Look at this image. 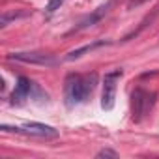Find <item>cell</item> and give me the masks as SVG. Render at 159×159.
I'll return each mask as SVG.
<instances>
[{
	"label": "cell",
	"mask_w": 159,
	"mask_h": 159,
	"mask_svg": "<svg viewBox=\"0 0 159 159\" xmlns=\"http://www.w3.org/2000/svg\"><path fill=\"white\" fill-rule=\"evenodd\" d=\"M142 2H144V0H131V2H129V6H127V8L131 10V8H135V6H139V4H142Z\"/></svg>",
	"instance_id": "obj_13"
},
{
	"label": "cell",
	"mask_w": 159,
	"mask_h": 159,
	"mask_svg": "<svg viewBox=\"0 0 159 159\" xmlns=\"http://www.w3.org/2000/svg\"><path fill=\"white\" fill-rule=\"evenodd\" d=\"M32 88H34V83L26 77H19L17 79V84H15V90L11 94V105H21L25 99L30 98L32 94Z\"/></svg>",
	"instance_id": "obj_7"
},
{
	"label": "cell",
	"mask_w": 159,
	"mask_h": 159,
	"mask_svg": "<svg viewBox=\"0 0 159 159\" xmlns=\"http://www.w3.org/2000/svg\"><path fill=\"white\" fill-rule=\"evenodd\" d=\"M111 6H112V0H109V2H105L103 6H99L98 10H94L92 13H88L86 17H83L81 21L77 23V26H73V30L69 32V34H75V32H81V30H86V28H90V26H94V25H98L107 13H109V10H111Z\"/></svg>",
	"instance_id": "obj_6"
},
{
	"label": "cell",
	"mask_w": 159,
	"mask_h": 159,
	"mask_svg": "<svg viewBox=\"0 0 159 159\" xmlns=\"http://www.w3.org/2000/svg\"><path fill=\"white\" fill-rule=\"evenodd\" d=\"M157 94L155 92H148L144 88H135L131 94V112H133V120L140 122L144 116L150 114V111L153 109Z\"/></svg>",
	"instance_id": "obj_2"
},
{
	"label": "cell",
	"mask_w": 159,
	"mask_h": 159,
	"mask_svg": "<svg viewBox=\"0 0 159 159\" xmlns=\"http://www.w3.org/2000/svg\"><path fill=\"white\" fill-rule=\"evenodd\" d=\"M157 15H159V6H157V8H153V10H152V13H148V15H146V17H144L142 21H140V25H139V28H135V30H133L131 34H127V36L124 38V41H129L131 38H135V36H139V34H140V32H142V30H144V28H146L148 25H152V23L155 21V17H157Z\"/></svg>",
	"instance_id": "obj_9"
},
{
	"label": "cell",
	"mask_w": 159,
	"mask_h": 159,
	"mask_svg": "<svg viewBox=\"0 0 159 159\" xmlns=\"http://www.w3.org/2000/svg\"><path fill=\"white\" fill-rule=\"evenodd\" d=\"M28 17V11H4L2 17H0V26H8L10 21H17V19H25Z\"/></svg>",
	"instance_id": "obj_10"
},
{
	"label": "cell",
	"mask_w": 159,
	"mask_h": 159,
	"mask_svg": "<svg viewBox=\"0 0 159 159\" xmlns=\"http://www.w3.org/2000/svg\"><path fill=\"white\" fill-rule=\"evenodd\" d=\"M2 131H15V133H25V135H32V137H41V139H54L58 137V131L47 124H39V122H25L21 127H10V125H2Z\"/></svg>",
	"instance_id": "obj_4"
},
{
	"label": "cell",
	"mask_w": 159,
	"mask_h": 159,
	"mask_svg": "<svg viewBox=\"0 0 159 159\" xmlns=\"http://www.w3.org/2000/svg\"><path fill=\"white\" fill-rule=\"evenodd\" d=\"M62 4H64V0H49L47 6H45V11L47 13H54L56 10H60Z\"/></svg>",
	"instance_id": "obj_11"
},
{
	"label": "cell",
	"mask_w": 159,
	"mask_h": 159,
	"mask_svg": "<svg viewBox=\"0 0 159 159\" xmlns=\"http://www.w3.org/2000/svg\"><path fill=\"white\" fill-rule=\"evenodd\" d=\"M98 84V75L90 73V75H77L71 73L66 77L64 83V103L67 109H73L81 103H86L88 98L92 96V92L96 90Z\"/></svg>",
	"instance_id": "obj_1"
},
{
	"label": "cell",
	"mask_w": 159,
	"mask_h": 159,
	"mask_svg": "<svg viewBox=\"0 0 159 159\" xmlns=\"http://www.w3.org/2000/svg\"><path fill=\"white\" fill-rule=\"evenodd\" d=\"M105 45H109V41H105V39L94 41V43H90V45H84V47H81V49H75V51H71V52L66 56V60H67V62H71V60H77V58H81L83 54H86V52H92V51H96V49H99V47H105Z\"/></svg>",
	"instance_id": "obj_8"
},
{
	"label": "cell",
	"mask_w": 159,
	"mask_h": 159,
	"mask_svg": "<svg viewBox=\"0 0 159 159\" xmlns=\"http://www.w3.org/2000/svg\"><path fill=\"white\" fill-rule=\"evenodd\" d=\"M98 157H118V153H116L114 150H109V148H105V150L98 152Z\"/></svg>",
	"instance_id": "obj_12"
},
{
	"label": "cell",
	"mask_w": 159,
	"mask_h": 159,
	"mask_svg": "<svg viewBox=\"0 0 159 159\" xmlns=\"http://www.w3.org/2000/svg\"><path fill=\"white\" fill-rule=\"evenodd\" d=\"M10 60L23 62V64H34V66H45V67H51V66L58 64V60L52 54H49V52H38V51H32V52H11Z\"/></svg>",
	"instance_id": "obj_5"
},
{
	"label": "cell",
	"mask_w": 159,
	"mask_h": 159,
	"mask_svg": "<svg viewBox=\"0 0 159 159\" xmlns=\"http://www.w3.org/2000/svg\"><path fill=\"white\" fill-rule=\"evenodd\" d=\"M122 75H124L122 69H114V71H109L103 77V92H101V109L103 111H112L114 109L116 90H118V83H120Z\"/></svg>",
	"instance_id": "obj_3"
}]
</instances>
